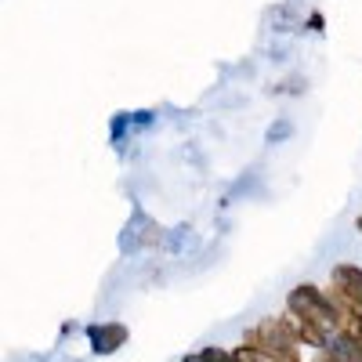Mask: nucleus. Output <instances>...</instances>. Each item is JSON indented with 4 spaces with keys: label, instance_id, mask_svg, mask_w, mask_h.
<instances>
[{
    "label": "nucleus",
    "instance_id": "obj_2",
    "mask_svg": "<svg viewBox=\"0 0 362 362\" xmlns=\"http://www.w3.org/2000/svg\"><path fill=\"white\" fill-rule=\"evenodd\" d=\"M286 134H290V124H286V119H279V124H276V127L268 131V138H272V141H283Z\"/></svg>",
    "mask_w": 362,
    "mask_h": 362
},
{
    "label": "nucleus",
    "instance_id": "obj_1",
    "mask_svg": "<svg viewBox=\"0 0 362 362\" xmlns=\"http://www.w3.org/2000/svg\"><path fill=\"white\" fill-rule=\"evenodd\" d=\"M119 341H124V329L119 326H90V344L98 351H112Z\"/></svg>",
    "mask_w": 362,
    "mask_h": 362
}]
</instances>
